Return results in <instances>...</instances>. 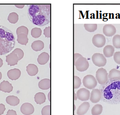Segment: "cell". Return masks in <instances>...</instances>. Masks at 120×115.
Instances as JSON below:
<instances>
[{"label": "cell", "instance_id": "1", "mask_svg": "<svg viewBox=\"0 0 120 115\" xmlns=\"http://www.w3.org/2000/svg\"><path fill=\"white\" fill-rule=\"evenodd\" d=\"M49 5L32 4L29 7V18L34 24L43 26L48 24L50 19Z\"/></svg>", "mask_w": 120, "mask_h": 115}, {"label": "cell", "instance_id": "2", "mask_svg": "<svg viewBox=\"0 0 120 115\" xmlns=\"http://www.w3.org/2000/svg\"><path fill=\"white\" fill-rule=\"evenodd\" d=\"M100 90L104 102L112 104L120 103V80L109 79L105 84L101 85Z\"/></svg>", "mask_w": 120, "mask_h": 115}, {"label": "cell", "instance_id": "3", "mask_svg": "<svg viewBox=\"0 0 120 115\" xmlns=\"http://www.w3.org/2000/svg\"><path fill=\"white\" fill-rule=\"evenodd\" d=\"M15 44L13 32L7 28L0 26V55L9 53Z\"/></svg>", "mask_w": 120, "mask_h": 115}, {"label": "cell", "instance_id": "4", "mask_svg": "<svg viewBox=\"0 0 120 115\" xmlns=\"http://www.w3.org/2000/svg\"><path fill=\"white\" fill-rule=\"evenodd\" d=\"M83 84L85 88L87 89L93 90L97 86V80L94 76L91 75H87L83 79Z\"/></svg>", "mask_w": 120, "mask_h": 115}, {"label": "cell", "instance_id": "5", "mask_svg": "<svg viewBox=\"0 0 120 115\" xmlns=\"http://www.w3.org/2000/svg\"><path fill=\"white\" fill-rule=\"evenodd\" d=\"M96 79L100 84H105L109 80L108 74L106 69L103 68L98 69L96 72Z\"/></svg>", "mask_w": 120, "mask_h": 115}, {"label": "cell", "instance_id": "6", "mask_svg": "<svg viewBox=\"0 0 120 115\" xmlns=\"http://www.w3.org/2000/svg\"><path fill=\"white\" fill-rule=\"evenodd\" d=\"M92 60L94 65L98 67H103L106 65L107 60L104 55L100 53H95L92 55Z\"/></svg>", "mask_w": 120, "mask_h": 115}, {"label": "cell", "instance_id": "7", "mask_svg": "<svg viewBox=\"0 0 120 115\" xmlns=\"http://www.w3.org/2000/svg\"><path fill=\"white\" fill-rule=\"evenodd\" d=\"M74 65L78 71L83 72L86 71L89 67V63L85 58H79L76 61L74 62Z\"/></svg>", "mask_w": 120, "mask_h": 115}, {"label": "cell", "instance_id": "8", "mask_svg": "<svg viewBox=\"0 0 120 115\" xmlns=\"http://www.w3.org/2000/svg\"><path fill=\"white\" fill-rule=\"evenodd\" d=\"M106 38L103 34H97L94 35L92 38L93 44L98 48H101L105 45Z\"/></svg>", "mask_w": 120, "mask_h": 115}, {"label": "cell", "instance_id": "9", "mask_svg": "<svg viewBox=\"0 0 120 115\" xmlns=\"http://www.w3.org/2000/svg\"><path fill=\"white\" fill-rule=\"evenodd\" d=\"M76 95L79 100L81 101H87L90 99V92L87 89L82 88L78 90Z\"/></svg>", "mask_w": 120, "mask_h": 115}, {"label": "cell", "instance_id": "10", "mask_svg": "<svg viewBox=\"0 0 120 115\" xmlns=\"http://www.w3.org/2000/svg\"><path fill=\"white\" fill-rule=\"evenodd\" d=\"M34 111L35 109L34 107L30 103H24L21 106V112L23 115H31L34 113Z\"/></svg>", "mask_w": 120, "mask_h": 115}, {"label": "cell", "instance_id": "11", "mask_svg": "<svg viewBox=\"0 0 120 115\" xmlns=\"http://www.w3.org/2000/svg\"><path fill=\"white\" fill-rule=\"evenodd\" d=\"M103 32L107 37H112L116 34V29L115 27L112 24H106L103 28Z\"/></svg>", "mask_w": 120, "mask_h": 115}, {"label": "cell", "instance_id": "12", "mask_svg": "<svg viewBox=\"0 0 120 115\" xmlns=\"http://www.w3.org/2000/svg\"><path fill=\"white\" fill-rule=\"evenodd\" d=\"M102 95L99 89H94L91 92L90 100L93 103H97L101 99Z\"/></svg>", "mask_w": 120, "mask_h": 115}, {"label": "cell", "instance_id": "13", "mask_svg": "<svg viewBox=\"0 0 120 115\" xmlns=\"http://www.w3.org/2000/svg\"><path fill=\"white\" fill-rule=\"evenodd\" d=\"M19 61L18 55L12 52L6 56V62L8 65L10 66L17 65Z\"/></svg>", "mask_w": 120, "mask_h": 115}, {"label": "cell", "instance_id": "14", "mask_svg": "<svg viewBox=\"0 0 120 115\" xmlns=\"http://www.w3.org/2000/svg\"><path fill=\"white\" fill-rule=\"evenodd\" d=\"M21 70L19 69H11L7 72V76L12 80H16L18 79L21 76Z\"/></svg>", "mask_w": 120, "mask_h": 115}, {"label": "cell", "instance_id": "15", "mask_svg": "<svg viewBox=\"0 0 120 115\" xmlns=\"http://www.w3.org/2000/svg\"><path fill=\"white\" fill-rule=\"evenodd\" d=\"M13 88L12 84L7 80H3L0 84V90L3 92L9 93L12 92Z\"/></svg>", "mask_w": 120, "mask_h": 115}, {"label": "cell", "instance_id": "16", "mask_svg": "<svg viewBox=\"0 0 120 115\" xmlns=\"http://www.w3.org/2000/svg\"><path fill=\"white\" fill-rule=\"evenodd\" d=\"M90 107V104L88 102H84L81 104L77 110L78 115H84L87 112Z\"/></svg>", "mask_w": 120, "mask_h": 115}, {"label": "cell", "instance_id": "17", "mask_svg": "<svg viewBox=\"0 0 120 115\" xmlns=\"http://www.w3.org/2000/svg\"><path fill=\"white\" fill-rule=\"evenodd\" d=\"M115 53V48L113 46L108 45L105 46L103 49V55L105 57L110 58Z\"/></svg>", "mask_w": 120, "mask_h": 115}, {"label": "cell", "instance_id": "18", "mask_svg": "<svg viewBox=\"0 0 120 115\" xmlns=\"http://www.w3.org/2000/svg\"><path fill=\"white\" fill-rule=\"evenodd\" d=\"M49 59V55L46 52L42 53L38 58L37 61L40 65H44L48 62Z\"/></svg>", "mask_w": 120, "mask_h": 115}, {"label": "cell", "instance_id": "19", "mask_svg": "<svg viewBox=\"0 0 120 115\" xmlns=\"http://www.w3.org/2000/svg\"><path fill=\"white\" fill-rule=\"evenodd\" d=\"M38 87L41 90H48L51 87V80L49 78L42 79L38 83Z\"/></svg>", "mask_w": 120, "mask_h": 115}, {"label": "cell", "instance_id": "20", "mask_svg": "<svg viewBox=\"0 0 120 115\" xmlns=\"http://www.w3.org/2000/svg\"><path fill=\"white\" fill-rule=\"evenodd\" d=\"M108 78L109 80H120V71L116 69L110 70L108 74Z\"/></svg>", "mask_w": 120, "mask_h": 115}, {"label": "cell", "instance_id": "21", "mask_svg": "<svg viewBox=\"0 0 120 115\" xmlns=\"http://www.w3.org/2000/svg\"><path fill=\"white\" fill-rule=\"evenodd\" d=\"M26 71L30 76H35L38 72V69L36 65L30 64L26 67Z\"/></svg>", "mask_w": 120, "mask_h": 115}, {"label": "cell", "instance_id": "22", "mask_svg": "<svg viewBox=\"0 0 120 115\" xmlns=\"http://www.w3.org/2000/svg\"><path fill=\"white\" fill-rule=\"evenodd\" d=\"M6 101L8 104L12 106H17L20 103V99L18 97L14 96H7Z\"/></svg>", "mask_w": 120, "mask_h": 115}, {"label": "cell", "instance_id": "23", "mask_svg": "<svg viewBox=\"0 0 120 115\" xmlns=\"http://www.w3.org/2000/svg\"><path fill=\"white\" fill-rule=\"evenodd\" d=\"M44 43L40 40L34 41L31 45L32 50L36 52L41 50L44 48Z\"/></svg>", "mask_w": 120, "mask_h": 115}, {"label": "cell", "instance_id": "24", "mask_svg": "<svg viewBox=\"0 0 120 115\" xmlns=\"http://www.w3.org/2000/svg\"><path fill=\"white\" fill-rule=\"evenodd\" d=\"M35 102L38 104H41L44 103L46 100V96L44 93L42 92H38L35 95Z\"/></svg>", "mask_w": 120, "mask_h": 115}, {"label": "cell", "instance_id": "25", "mask_svg": "<svg viewBox=\"0 0 120 115\" xmlns=\"http://www.w3.org/2000/svg\"><path fill=\"white\" fill-rule=\"evenodd\" d=\"M17 42L21 45H26L29 41L27 35L22 33L17 35Z\"/></svg>", "mask_w": 120, "mask_h": 115}, {"label": "cell", "instance_id": "26", "mask_svg": "<svg viewBox=\"0 0 120 115\" xmlns=\"http://www.w3.org/2000/svg\"><path fill=\"white\" fill-rule=\"evenodd\" d=\"M103 111V107L100 104H97L93 107L91 113L92 115H100L101 114Z\"/></svg>", "mask_w": 120, "mask_h": 115}, {"label": "cell", "instance_id": "27", "mask_svg": "<svg viewBox=\"0 0 120 115\" xmlns=\"http://www.w3.org/2000/svg\"><path fill=\"white\" fill-rule=\"evenodd\" d=\"M19 15L15 12L10 13L8 17V21L10 23L13 24L16 23L19 20Z\"/></svg>", "mask_w": 120, "mask_h": 115}, {"label": "cell", "instance_id": "28", "mask_svg": "<svg viewBox=\"0 0 120 115\" xmlns=\"http://www.w3.org/2000/svg\"><path fill=\"white\" fill-rule=\"evenodd\" d=\"M84 27L88 32H93L97 30L98 25L97 24H84Z\"/></svg>", "mask_w": 120, "mask_h": 115}, {"label": "cell", "instance_id": "29", "mask_svg": "<svg viewBox=\"0 0 120 115\" xmlns=\"http://www.w3.org/2000/svg\"><path fill=\"white\" fill-rule=\"evenodd\" d=\"M42 34V30L39 28L35 27L31 30V35L34 38H39Z\"/></svg>", "mask_w": 120, "mask_h": 115}, {"label": "cell", "instance_id": "30", "mask_svg": "<svg viewBox=\"0 0 120 115\" xmlns=\"http://www.w3.org/2000/svg\"><path fill=\"white\" fill-rule=\"evenodd\" d=\"M112 44L114 48L120 49V35L116 34L112 38Z\"/></svg>", "mask_w": 120, "mask_h": 115}, {"label": "cell", "instance_id": "31", "mask_svg": "<svg viewBox=\"0 0 120 115\" xmlns=\"http://www.w3.org/2000/svg\"><path fill=\"white\" fill-rule=\"evenodd\" d=\"M28 32H29V30L28 28L26 27L23 26L19 27L17 28L16 30V34L17 35L23 33L28 35Z\"/></svg>", "mask_w": 120, "mask_h": 115}, {"label": "cell", "instance_id": "32", "mask_svg": "<svg viewBox=\"0 0 120 115\" xmlns=\"http://www.w3.org/2000/svg\"><path fill=\"white\" fill-rule=\"evenodd\" d=\"M42 115H51V106L48 105L44 106L41 111Z\"/></svg>", "mask_w": 120, "mask_h": 115}, {"label": "cell", "instance_id": "33", "mask_svg": "<svg viewBox=\"0 0 120 115\" xmlns=\"http://www.w3.org/2000/svg\"><path fill=\"white\" fill-rule=\"evenodd\" d=\"M13 53H15L18 55L19 57V60H21L24 56V53L23 51L20 48H16L14 50L12 51Z\"/></svg>", "mask_w": 120, "mask_h": 115}, {"label": "cell", "instance_id": "34", "mask_svg": "<svg viewBox=\"0 0 120 115\" xmlns=\"http://www.w3.org/2000/svg\"><path fill=\"white\" fill-rule=\"evenodd\" d=\"M81 80L78 76H74V89H78L81 87Z\"/></svg>", "mask_w": 120, "mask_h": 115}, {"label": "cell", "instance_id": "35", "mask_svg": "<svg viewBox=\"0 0 120 115\" xmlns=\"http://www.w3.org/2000/svg\"><path fill=\"white\" fill-rule=\"evenodd\" d=\"M113 59L116 63L120 65V52H116L113 55Z\"/></svg>", "mask_w": 120, "mask_h": 115}, {"label": "cell", "instance_id": "36", "mask_svg": "<svg viewBox=\"0 0 120 115\" xmlns=\"http://www.w3.org/2000/svg\"><path fill=\"white\" fill-rule=\"evenodd\" d=\"M44 34L46 38H50L51 37V27H46L44 29Z\"/></svg>", "mask_w": 120, "mask_h": 115}, {"label": "cell", "instance_id": "37", "mask_svg": "<svg viewBox=\"0 0 120 115\" xmlns=\"http://www.w3.org/2000/svg\"><path fill=\"white\" fill-rule=\"evenodd\" d=\"M6 108L4 105L3 104H0V115H2L4 114Z\"/></svg>", "mask_w": 120, "mask_h": 115}, {"label": "cell", "instance_id": "38", "mask_svg": "<svg viewBox=\"0 0 120 115\" xmlns=\"http://www.w3.org/2000/svg\"><path fill=\"white\" fill-rule=\"evenodd\" d=\"M6 115H17V114L15 111L13 110H9L7 111Z\"/></svg>", "mask_w": 120, "mask_h": 115}, {"label": "cell", "instance_id": "39", "mask_svg": "<svg viewBox=\"0 0 120 115\" xmlns=\"http://www.w3.org/2000/svg\"><path fill=\"white\" fill-rule=\"evenodd\" d=\"M83 57V56L79 53H75L74 54V62L76 61L79 58Z\"/></svg>", "mask_w": 120, "mask_h": 115}, {"label": "cell", "instance_id": "40", "mask_svg": "<svg viewBox=\"0 0 120 115\" xmlns=\"http://www.w3.org/2000/svg\"><path fill=\"white\" fill-rule=\"evenodd\" d=\"M15 6L16 7L19 8V9H22L24 7L25 5L24 4H15Z\"/></svg>", "mask_w": 120, "mask_h": 115}, {"label": "cell", "instance_id": "41", "mask_svg": "<svg viewBox=\"0 0 120 115\" xmlns=\"http://www.w3.org/2000/svg\"><path fill=\"white\" fill-rule=\"evenodd\" d=\"M48 98L49 101H51V92L50 91L49 92L48 94Z\"/></svg>", "mask_w": 120, "mask_h": 115}, {"label": "cell", "instance_id": "42", "mask_svg": "<svg viewBox=\"0 0 120 115\" xmlns=\"http://www.w3.org/2000/svg\"><path fill=\"white\" fill-rule=\"evenodd\" d=\"M3 65V62L2 59L0 58V67L2 66Z\"/></svg>", "mask_w": 120, "mask_h": 115}, {"label": "cell", "instance_id": "43", "mask_svg": "<svg viewBox=\"0 0 120 115\" xmlns=\"http://www.w3.org/2000/svg\"><path fill=\"white\" fill-rule=\"evenodd\" d=\"M77 99H78V97H77V96L76 95V94L75 93H74V100L75 101H76V100H77Z\"/></svg>", "mask_w": 120, "mask_h": 115}, {"label": "cell", "instance_id": "44", "mask_svg": "<svg viewBox=\"0 0 120 115\" xmlns=\"http://www.w3.org/2000/svg\"><path fill=\"white\" fill-rule=\"evenodd\" d=\"M1 78H2V73H1L0 72V80H1Z\"/></svg>", "mask_w": 120, "mask_h": 115}, {"label": "cell", "instance_id": "45", "mask_svg": "<svg viewBox=\"0 0 120 115\" xmlns=\"http://www.w3.org/2000/svg\"><path fill=\"white\" fill-rule=\"evenodd\" d=\"M74 111L75 110V109H76V107H75V105H74Z\"/></svg>", "mask_w": 120, "mask_h": 115}, {"label": "cell", "instance_id": "46", "mask_svg": "<svg viewBox=\"0 0 120 115\" xmlns=\"http://www.w3.org/2000/svg\"></svg>", "mask_w": 120, "mask_h": 115}]
</instances>
